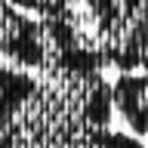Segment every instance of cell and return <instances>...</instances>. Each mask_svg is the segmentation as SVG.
I'll list each match as a JSON object with an SVG mask.
<instances>
[{
	"mask_svg": "<svg viewBox=\"0 0 148 148\" xmlns=\"http://www.w3.org/2000/svg\"><path fill=\"white\" fill-rule=\"evenodd\" d=\"M111 99L123 123L139 136H148V74H130V71L114 74Z\"/></svg>",
	"mask_w": 148,
	"mask_h": 148,
	"instance_id": "3",
	"label": "cell"
},
{
	"mask_svg": "<svg viewBox=\"0 0 148 148\" xmlns=\"http://www.w3.org/2000/svg\"><path fill=\"white\" fill-rule=\"evenodd\" d=\"M9 3H16L18 9H25L31 16H56V12H62L71 0H9Z\"/></svg>",
	"mask_w": 148,
	"mask_h": 148,
	"instance_id": "4",
	"label": "cell"
},
{
	"mask_svg": "<svg viewBox=\"0 0 148 148\" xmlns=\"http://www.w3.org/2000/svg\"><path fill=\"white\" fill-rule=\"evenodd\" d=\"M62 18L105 74H148V0H71Z\"/></svg>",
	"mask_w": 148,
	"mask_h": 148,
	"instance_id": "1",
	"label": "cell"
},
{
	"mask_svg": "<svg viewBox=\"0 0 148 148\" xmlns=\"http://www.w3.org/2000/svg\"><path fill=\"white\" fill-rule=\"evenodd\" d=\"M0 62L22 68H43L46 25L43 16H31L9 0H0Z\"/></svg>",
	"mask_w": 148,
	"mask_h": 148,
	"instance_id": "2",
	"label": "cell"
}]
</instances>
